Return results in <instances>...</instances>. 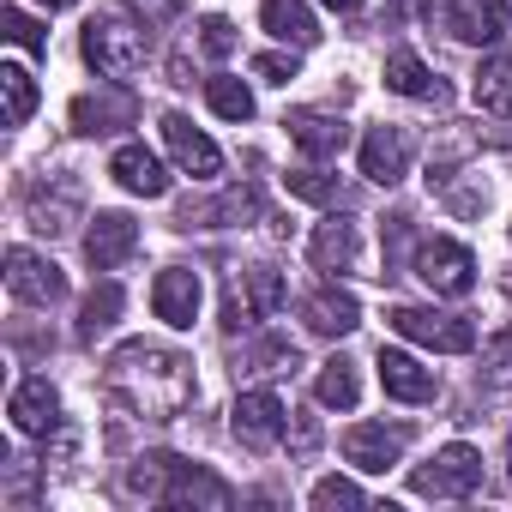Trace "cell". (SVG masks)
Listing matches in <instances>:
<instances>
[{"instance_id":"obj_1","label":"cell","mask_w":512,"mask_h":512,"mask_svg":"<svg viewBox=\"0 0 512 512\" xmlns=\"http://www.w3.org/2000/svg\"><path fill=\"white\" fill-rule=\"evenodd\" d=\"M109 398L127 404L133 416L145 422H169L187 410L193 398V362L181 350H163V344H121L109 356V374H103Z\"/></svg>"},{"instance_id":"obj_2","label":"cell","mask_w":512,"mask_h":512,"mask_svg":"<svg viewBox=\"0 0 512 512\" xmlns=\"http://www.w3.org/2000/svg\"><path fill=\"white\" fill-rule=\"evenodd\" d=\"M284 302H290L284 272H272V266L229 272V290H223V332H247V326H260V320H272Z\"/></svg>"},{"instance_id":"obj_3","label":"cell","mask_w":512,"mask_h":512,"mask_svg":"<svg viewBox=\"0 0 512 512\" xmlns=\"http://www.w3.org/2000/svg\"><path fill=\"white\" fill-rule=\"evenodd\" d=\"M145 31L139 25H127V19H91L85 25V61H91V73L97 79H109V85H127L139 67H145Z\"/></svg>"},{"instance_id":"obj_4","label":"cell","mask_w":512,"mask_h":512,"mask_svg":"<svg viewBox=\"0 0 512 512\" xmlns=\"http://www.w3.org/2000/svg\"><path fill=\"white\" fill-rule=\"evenodd\" d=\"M410 488L428 494V500H470V494L482 488V452H476V446H440V452L410 476Z\"/></svg>"},{"instance_id":"obj_5","label":"cell","mask_w":512,"mask_h":512,"mask_svg":"<svg viewBox=\"0 0 512 512\" xmlns=\"http://www.w3.org/2000/svg\"><path fill=\"white\" fill-rule=\"evenodd\" d=\"M386 320H392V332H398V338H410V344H422V350H440V356H464V350H476V326H470L464 314L392 308Z\"/></svg>"},{"instance_id":"obj_6","label":"cell","mask_w":512,"mask_h":512,"mask_svg":"<svg viewBox=\"0 0 512 512\" xmlns=\"http://www.w3.org/2000/svg\"><path fill=\"white\" fill-rule=\"evenodd\" d=\"M416 278H422L434 296H470V290H476V260H470L464 241L434 235V241L416 247Z\"/></svg>"},{"instance_id":"obj_7","label":"cell","mask_w":512,"mask_h":512,"mask_svg":"<svg viewBox=\"0 0 512 512\" xmlns=\"http://www.w3.org/2000/svg\"><path fill=\"white\" fill-rule=\"evenodd\" d=\"M284 428H290V410H284V398L278 392H241L235 398V410H229V434L247 446V452H272L278 440H284Z\"/></svg>"},{"instance_id":"obj_8","label":"cell","mask_w":512,"mask_h":512,"mask_svg":"<svg viewBox=\"0 0 512 512\" xmlns=\"http://www.w3.org/2000/svg\"><path fill=\"white\" fill-rule=\"evenodd\" d=\"M7 290H13L19 302H31V308H55V302L67 296V278H61L55 260H43V253L13 247V253H7Z\"/></svg>"},{"instance_id":"obj_9","label":"cell","mask_w":512,"mask_h":512,"mask_svg":"<svg viewBox=\"0 0 512 512\" xmlns=\"http://www.w3.org/2000/svg\"><path fill=\"white\" fill-rule=\"evenodd\" d=\"M163 506H193V512H229L235 506V488L223 476H211L205 464H169V488H163Z\"/></svg>"},{"instance_id":"obj_10","label":"cell","mask_w":512,"mask_h":512,"mask_svg":"<svg viewBox=\"0 0 512 512\" xmlns=\"http://www.w3.org/2000/svg\"><path fill=\"white\" fill-rule=\"evenodd\" d=\"M163 145H169V157H175L181 175H193V181H217L223 175V151L187 115H163Z\"/></svg>"},{"instance_id":"obj_11","label":"cell","mask_w":512,"mask_h":512,"mask_svg":"<svg viewBox=\"0 0 512 512\" xmlns=\"http://www.w3.org/2000/svg\"><path fill=\"white\" fill-rule=\"evenodd\" d=\"M7 416H13V428H19V434H31V440H49V434L61 428V392H55L43 374H31V380H19V386H13V398H7Z\"/></svg>"},{"instance_id":"obj_12","label":"cell","mask_w":512,"mask_h":512,"mask_svg":"<svg viewBox=\"0 0 512 512\" xmlns=\"http://www.w3.org/2000/svg\"><path fill=\"white\" fill-rule=\"evenodd\" d=\"M404 446H410V428H386V422H356L344 434V458L368 476H386L404 458Z\"/></svg>"},{"instance_id":"obj_13","label":"cell","mask_w":512,"mask_h":512,"mask_svg":"<svg viewBox=\"0 0 512 512\" xmlns=\"http://www.w3.org/2000/svg\"><path fill=\"white\" fill-rule=\"evenodd\" d=\"M133 247H139V223H133L127 211H97V217H91V229H85V260H91L97 272L127 266Z\"/></svg>"},{"instance_id":"obj_14","label":"cell","mask_w":512,"mask_h":512,"mask_svg":"<svg viewBox=\"0 0 512 512\" xmlns=\"http://www.w3.org/2000/svg\"><path fill=\"white\" fill-rule=\"evenodd\" d=\"M410 151H416V139L404 127H368V139H362V175L374 187H398L410 175Z\"/></svg>"},{"instance_id":"obj_15","label":"cell","mask_w":512,"mask_h":512,"mask_svg":"<svg viewBox=\"0 0 512 512\" xmlns=\"http://www.w3.org/2000/svg\"><path fill=\"white\" fill-rule=\"evenodd\" d=\"M199 272H187V266H169V272H157V284H151V308H157V320L163 326H175V332H187L193 320H199Z\"/></svg>"},{"instance_id":"obj_16","label":"cell","mask_w":512,"mask_h":512,"mask_svg":"<svg viewBox=\"0 0 512 512\" xmlns=\"http://www.w3.org/2000/svg\"><path fill=\"white\" fill-rule=\"evenodd\" d=\"M302 326L320 332V338H350L362 326V302L338 284H320L314 296H302Z\"/></svg>"},{"instance_id":"obj_17","label":"cell","mask_w":512,"mask_h":512,"mask_svg":"<svg viewBox=\"0 0 512 512\" xmlns=\"http://www.w3.org/2000/svg\"><path fill=\"white\" fill-rule=\"evenodd\" d=\"M284 127H290L296 151H302V157H314V163H326V157H338V151L350 145L344 115H326V109H296V115H284Z\"/></svg>"},{"instance_id":"obj_18","label":"cell","mask_w":512,"mask_h":512,"mask_svg":"<svg viewBox=\"0 0 512 512\" xmlns=\"http://www.w3.org/2000/svg\"><path fill=\"white\" fill-rule=\"evenodd\" d=\"M133 121H139V103H133L127 85H109V91L73 103V127L91 133V139H97V133H121V127H133Z\"/></svg>"},{"instance_id":"obj_19","label":"cell","mask_w":512,"mask_h":512,"mask_svg":"<svg viewBox=\"0 0 512 512\" xmlns=\"http://www.w3.org/2000/svg\"><path fill=\"white\" fill-rule=\"evenodd\" d=\"M109 175H115V187H127L133 199H163V193H169V169H163V157L145 151V145H121V151L109 157Z\"/></svg>"},{"instance_id":"obj_20","label":"cell","mask_w":512,"mask_h":512,"mask_svg":"<svg viewBox=\"0 0 512 512\" xmlns=\"http://www.w3.org/2000/svg\"><path fill=\"white\" fill-rule=\"evenodd\" d=\"M380 386H386V398H398V404H434V392H440L434 368H422V362L404 356V350H380Z\"/></svg>"},{"instance_id":"obj_21","label":"cell","mask_w":512,"mask_h":512,"mask_svg":"<svg viewBox=\"0 0 512 512\" xmlns=\"http://www.w3.org/2000/svg\"><path fill=\"white\" fill-rule=\"evenodd\" d=\"M506 0H452L446 7V31L458 37V43H500V31H506Z\"/></svg>"},{"instance_id":"obj_22","label":"cell","mask_w":512,"mask_h":512,"mask_svg":"<svg viewBox=\"0 0 512 512\" xmlns=\"http://www.w3.org/2000/svg\"><path fill=\"white\" fill-rule=\"evenodd\" d=\"M386 91L416 97V103H440V97H446V85L422 67V55H416V49H392V55H386Z\"/></svg>"},{"instance_id":"obj_23","label":"cell","mask_w":512,"mask_h":512,"mask_svg":"<svg viewBox=\"0 0 512 512\" xmlns=\"http://www.w3.org/2000/svg\"><path fill=\"white\" fill-rule=\"evenodd\" d=\"M308 260L320 272H350L356 266V223L350 217H326L314 229V241H308Z\"/></svg>"},{"instance_id":"obj_24","label":"cell","mask_w":512,"mask_h":512,"mask_svg":"<svg viewBox=\"0 0 512 512\" xmlns=\"http://www.w3.org/2000/svg\"><path fill=\"white\" fill-rule=\"evenodd\" d=\"M266 31L278 37V43H290V49H314L320 43V25H314V13H308V0H266Z\"/></svg>"},{"instance_id":"obj_25","label":"cell","mask_w":512,"mask_h":512,"mask_svg":"<svg viewBox=\"0 0 512 512\" xmlns=\"http://www.w3.org/2000/svg\"><path fill=\"white\" fill-rule=\"evenodd\" d=\"M470 97H476L482 115H506L512 121V61L506 55H488L476 67V79H470Z\"/></svg>"},{"instance_id":"obj_26","label":"cell","mask_w":512,"mask_h":512,"mask_svg":"<svg viewBox=\"0 0 512 512\" xmlns=\"http://www.w3.org/2000/svg\"><path fill=\"white\" fill-rule=\"evenodd\" d=\"M314 398H320L326 410H356V398H362V380H356V368H350L344 356H332V362L320 368V380H314Z\"/></svg>"},{"instance_id":"obj_27","label":"cell","mask_w":512,"mask_h":512,"mask_svg":"<svg viewBox=\"0 0 512 512\" xmlns=\"http://www.w3.org/2000/svg\"><path fill=\"white\" fill-rule=\"evenodd\" d=\"M205 103L223 115V121H253V91L241 85V79H229V73H217V79H205Z\"/></svg>"},{"instance_id":"obj_28","label":"cell","mask_w":512,"mask_h":512,"mask_svg":"<svg viewBox=\"0 0 512 512\" xmlns=\"http://www.w3.org/2000/svg\"><path fill=\"white\" fill-rule=\"evenodd\" d=\"M253 205H260V199H253V187H235L217 205H187L181 211V229H217V217H247Z\"/></svg>"},{"instance_id":"obj_29","label":"cell","mask_w":512,"mask_h":512,"mask_svg":"<svg viewBox=\"0 0 512 512\" xmlns=\"http://www.w3.org/2000/svg\"><path fill=\"white\" fill-rule=\"evenodd\" d=\"M284 187L296 193V199H308V205H344V181L338 175H326V169H290L284 175Z\"/></svg>"},{"instance_id":"obj_30","label":"cell","mask_w":512,"mask_h":512,"mask_svg":"<svg viewBox=\"0 0 512 512\" xmlns=\"http://www.w3.org/2000/svg\"><path fill=\"white\" fill-rule=\"evenodd\" d=\"M0 91H7V127H25L37 109V79L25 67H0Z\"/></svg>"},{"instance_id":"obj_31","label":"cell","mask_w":512,"mask_h":512,"mask_svg":"<svg viewBox=\"0 0 512 512\" xmlns=\"http://www.w3.org/2000/svg\"><path fill=\"white\" fill-rule=\"evenodd\" d=\"M115 314H121V290H115V284H97V290L85 296V308H79V338L109 332V326H115Z\"/></svg>"},{"instance_id":"obj_32","label":"cell","mask_w":512,"mask_h":512,"mask_svg":"<svg viewBox=\"0 0 512 512\" xmlns=\"http://www.w3.org/2000/svg\"><path fill=\"white\" fill-rule=\"evenodd\" d=\"M169 452H151V458H139L133 470H127V494L133 500H163V488H169Z\"/></svg>"},{"instance_id":"obj_33","label":"cell","mask_w":512,"mask_h":512,"mask_svg":"<svg viewBox=\"0 0 512 512\" xmlns=\"http://www.w3.org/2000/svg\"><path fill=\"white\" fill-rule=\"evenodd\" d=\"M0 31H7V43H13V49H25V55H49V31H43L31 13H19V7L0 13Z\"/></svg>"},{"instance_id":"obj_34","label":"cell","mask_w":512,"mask_h":512,"mask_svg":"<svg viewBox=\"0 0 512 512\" xmlns=\"http://www.w3.org/2000/svg\"><path fill=\"white\" fill-rule=\"evenodd\" d=\"M482 386H494V392L512 386V332H500V338L482 344Z\"/></svg>"},{"instance_id":"obj_35","label":"cell","mask_w":512,"mask_h":512,"mask_svg":"<svg viewBox=\"0 0 512 512\" xmlns=\"http://www.w3.org/2000/svg\"><path fill=\"white\" fill-rule=\"evenodd\" d=\"M314 506L320 512H332V506H368V494L350 476H326V482H314Z\"/></svg>"},{"instance_id":"obj_36","label":"cell","mask_w":512,"mask_h":512,"mask_svg":"<svg viewBox=\"0 0 512 512\" xmlns=\"http://www.w3.org/2000/svg\"><path fill=\"white\" fill-rule=\"evenodd\" d=\"M199 49H205L211 61H223V55L235 49V25H229V19H205V25H199Z\"/></svg>"},{"instance_id":"obj_37","label":"cell","mask_w":512,"mask_h":512,"mask_svg":"<svg viewBox=\"0 0 512 512\" xmlns=\"http://www.w3.org/2000/svg\"><path fill=\"white\" fill-rule=\"evenodd\" d=\"M253 73H260L266 85H290L296 79V55H260V61H253Z\"/></svg>"},{"instance_id":"obj_38","label":"cell","mask_w":512,"mask_h":512,"mask_svg":"<svg viewBox=\"0 0 512 512\" xmlns=\"http://www.w3.org/2000/svg\"><path fill=\"white\" fill-rule=\"evenodd\" d=\"M127 7H133V13L145 19V31H151V25H169V19L181 13V0H127Z\"/></svg>"},{"instance_id":"obj_39","label":"cell","mask_w":512,"mask_h":512,"mask_svg":"<svg viewBox=\"0 0 512 512\" xmlns=\"http://www.w3.org/2000/svg\"><path fill=\"white\" fill-rule=\"evenodd\" d=\"M314 434H320V428H314V416H302V422H296V446H314Z\"/></svg>"},{"instance_id":"obj_40","label":"cell","mask_w":512,"mask_h":512,"mask_svg":"<svg viewBox=\"0 0 512 512\" xmlns=\"http://www.w3.org/2000/svg\"><path fill=\"white\" fill-rule=\"evenodd\" d=\"M326 7H332V13H356V7H362V0H326Z\"/></svg>"},{"instance_id":"obj_41","label":"cell","mask_w":512,"mask_h":512,"mask_svg":"<svg viewBox=\"0 0 512 512\" xmlns=\"http://www.w3.org/2000/svg\"><path fill=\"white\" fill-rule=\"evenodd\" d=\"M506 482H512V434H506Z\"/></svg>"},{"instance_id":"obj_42","label":"cell","mask_w":512,"mask_h":512,"mask_svg":"<svg viewBox=\"0 0 512 512\" xmlns=\"http://www.w3.org/2000/svg\"><path fill=\"white\" fill-rule=\"evenodd\" d=\"M43 7H49V13H61V7H73V0H43Z\"/></svg>"}]
</instances>
